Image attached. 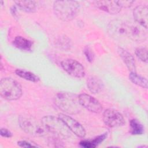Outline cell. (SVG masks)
Returning <instances> with one entry per match:
<instances>
[{
  "label": "cell",
  "instance_id": "6da1fadb",
  "mask_svg": "<svg viewBox=\"0 0 148 148\" xmlns=\"http://www.w3.org/2000/svg\"><path fill=\"white\" fill-rule=\"evenodd\" d=\"M54 103L60 110L68 114H75L82 110L78 96L71 92H58L54 97Z\"/></svg>",
  "mask_w": 148,
  "mask_h": 148
},
{
  "label": "cell",
  "instance_id": "7a4b0ae2",
  "mask_svg": "<svg viewBox=\"0 0 148 148\" xmlns=\"http://www.w3.org/2000/svg\"><path fill=\"white\" fill-rule=\"evenodd\" d=\"M53 11L60 20L70 21L77 15L79 3L75 1H56L53 4Z\"/></svg>",
  "mask_w": 148,
  "mask_h": 148
},
{
  "label": "cell",
  "instance_id": "3957f363",
  "mask_svg": "<svg viewBox=\"0 0 148 148\" xmlns=\"http://www.w3.org/2000/svg\"><path fill=\"white\" fill-rule=\"evenodd\" d=\"M41 122L46 130L56 136L63 138L71 136V131L58 117L46 116L42 119Z\"/></svg>",
  "mask_w": 148,
  "mask_h": 148
},
{
  "label": "cell",
  "instance_id": "277c9868",
  "mask_svg": "<svg viewBox=\"0 0 148 148\" xmlns=\"http://www.w3.org/2000/svg\"><path fill=\"white\" fill-rule=\"evenodd\" d=\"M0 94L6 100H17L22 95L21 86L12 78H2L0 81Z\"/></svg>",
  "mask_w": 148,
  "mask_h": 148
},
{
  "label": "cell",
  "instance_id": "5b68a950",
  "mask_svg": "<svg viewBox=\"0 0 148 148\" xmlns=\"http://www.w3.org/2000/svg\"><path fill=\"white\" fill-rule=\"evenodd\" d=\"M18 123L21 128L25 132L33 136L42 137L49 132L42 122H39L36 119L30 116H20Z\"/></svg>",
  "mask_w": 148,
  "mask_h": 148
},
{
  "label": "cell",
  "instance_id": "8992f818",
  "mask_svg": "<svg viewBox=\"0 0 148 148\" xmlns=\"http://www.w3.org/2000/svg\"><path fill=\"white\" fill-rule=\"evenodd\" d=\"M61 65L63 69L73 77L82 78L85 76L86 72L84 66L75 60L70 58L64 60Z\"/></svg>",
  "mask_w": 148,
  "mask_h": 148
},
{
  "label": "cell",
  "instance_id": "52a82bcc",
  "mask_svg": "<svg viewBox=\"0 0 148 148\" xmlns=\"http://www.w3.org/2000/svg\"><path fill=\"white\" fill-rule=\"evenodd\" d=\"M103 121L107 126L112 128L122 126L125 123L122 114L113 109H108L104 111Z\"/></svg>",
  "mask_w": 148,
  "mask_h": 148
},
{
  "label": "cell",
  "instance_id": "ba28073f",
  "mask_svg": "<svg viewBox=\"0 0 148 148\" xmlns=\"http://www.w3.org/2000/svg\"><path fill=\"white\" fill-rule=\"evenodd\" d=\"M78 98L82 106L88 110L95 113H101L102 110V106L101 103L91 95L81 94L78 95Z\"/></svg>",
  "mask_w": 148,
  "mask_h": 148
},
{
  "label": "cell",
  "instance_id": "9c48e42d",
  "mask_svg": "<svg viewBox=\"0 0 148 148\" xmlns=\"http://www.w3.org/2000/svg\"><path fill=\"white\" fill-rule=\"evenodd\" d=\"M108 32L116 39L127 37V23L119 20H112L108 25Z\"/></svg>",
  "mask_w": 148,
  "mask_h": 148
},
{
  "label": "cell",
  "instance_id": "30bf717a",
  "mask_svg": "<svg viewBox=\"0 0 148 148\" xmlns=\"http://www.w3.org/2000/svg\"><path fill=\"white\" fill-rule=\"evenodd\" d=\"M58 117L65 123L69 130L79 137L83 138L86 135L84 127L76 120L64 113L58 114Z\"/></svg>",
  "mask_w": 148,
  "mask_h": 148
},
{
  "label": "cell",
  "instance_id": "8fae6325",
  "mask_svg": "<svg viewBox=\"0 0 148 148\" xmlns=\"http://www.w3.org/2000/svg\"><path fill=\"white\" fill-rule=\"evenodd\" d=\"M146 29L138 23H127V37L136 42L144 41L147 38Z\"/></svg>",
  "mask_w": 148,
  "mask_h": 148
},
{
  "label": "cell",
  "instance_id": "7c38bea8",
  "mask_svg": "<svg viewBox=\"0 0 148 148\" xmlns=\"http://www.w3.org/2000/svg\"><path fill=\"white\" fill-rule=\"evenodd\" d=\"M134 18L138 24L147 29L148 23V8L145 5L136 6L133 11Z\"/></svg>",
  "mask_w": 148,
  "mask_h": 148
},
{
  "label": "cell",
  "instance_id": "4fadbf2b",
  "mask_svg": "<svg viewBox=\"0 0 148 148\" xmlns=\"http://www.w3.org/2000/svg\"><path fill=\"white\" fill-rule=\"evenodd\" d=\"M94 5L101 10H103L110 14H116L121 10V8L116 1H95Z\"/></svg>",
  "mask_w": 148,
  "mask_h": 148
},
{
  "label": "cell",
  "instance_id": "5bb4252c",
  "mask_svg": "<svg viewBox=\"0 0 148 148\" xmlns=\"http://www.w3.org/2000/svg\"><path fill=\"white\" fill-rule=\"evenodd\" d=\"M117 52L130 72H136L135 61L132 55L121 47H118Z\"/></svg>",
  "mask_w": 148,
  "mask_h": 148
},
{
  "label": "cell",
  "instance_id": "9a60e30c",
  "mask_svg": "<svg viewBox=\"0 0 148 148\" xmlns=\"http://www.w3.org/2000/svg\"><path fill=\"white\" fill-rule=\"evenodd\" d=\"M87 86L91 93L98 94L102 90L103 84L99 78L95 76H90L87 80Z\"/></svg>",
  "mask_w": 148,
  "mask_h": 148
},
{
  "label": "cell",
  "instance_id": "2e32d148",
  "mask_svg": "<svg viewBox=\"0 0 148 148\" xmlns=\"http://www.w3.org/2000/svg\"><path fill=\"white\" fill-rule=\"evenodd\" d=\"M108 134L106 132L99 135L92 140H83L80 142V146L86 148L96 147L100 143L103 141L107 137Z\"/></svg>",
  "mask_w": 148,
  "mask_h": 148
},
{
  "label": "cell",
  "instance_id": "e0dca14e",
  "mask_svg": "<svg viewBox=\"0 0 148 148\" xmlns=\"http://www.w3.org/2000/svg\"><path fill=\"white\" fill-rule=\"evenodd\" d=\"M13 45L16 47L25 51L31 50L32 46L31 41L21 36H18L15 38L13 40Z\"/></svg>",
  "mask_w": 148,
  "mask_h": 148
},
{
  "label": "cell",
  "instance_id": "ac0fdd59",
  "mask_svg": "<svg viewBox=\"0 0 148 148\" xmlns=\"http://www.w3.org/2000/svg\"><path fill=\"white\" fill-rule=\"evenodd\" d=\"M14 3L17 6L22 10L28 12L33 13L36 11V5L35 1H16Z\"/></svg>",
  "mask_w": 148,
  "mask_h": 148
},
{
  "label": "cell",
  "instance_id": "d6986e66",
  "mask_svg": "<svg viewBox=\"0 0 148 148\" xmlns=\"http://www.w3.org/2000/svg\"><path fill=\"white\" fill-rule=\"evenodd\" d=\"M16 74L20 77H22L27 80L32 82H38L39 81V77L35 73L27 71L24 69H17L15 71Z\"/></svg>",
  "mask_w": 148,
  "mask_h": 148
},
{
  "label": "cell",
  "instance_id": "ffe728a7",
  "mask_svg": "<svg viewBox=\"0 0 148 148\" xmlns=\"http://www.w3.org/2000/svg\"><path fill=\"white\" fill-rule=\"evenodd\" d=\"M129 79L134 84L144 88H147V79L145 77L138 75L136 72H130Z\"/></svg>",
  "mask_w": 148,
  "mask_h": 148
},
{
  "label": "cell",
  "instance_id": "44dd1931",
  "mask_svg": "<svg viewBox=\"0 0 148 148\" xmlns=\"http://www.w3.org/2000/svg\"><path fill=\"white\" fill-rule=\"evenodd\" d=\"M131 132L132 135H141L144 132V127L136 119L130 121Z\"/></svg>",
  "mask_w": 148,
  "mask_h": 148
},
{
  "label": "cell",
  "instance_id": "7402d4cb",
  "mask_svg": "<svg viewBox=\"0 0 148 148\" xmlns=\"http://www.w3.org/2000/svg\"><path fill=\"white\" fill-rule=\"evenodd\" d=\"M136 57L142 62H147V50L146 47H138L135 50Z\"/></svg>",
  "mask_w": 148,
  "mask_h": 148
},
{
  "label": "cell",
  "instance_id": "603a6c76",
  "mask_svg": "<svg viewBox=\"0 0 148 148\" xmlns=\"http://www.w3.org/2000/svg\"><path fill=\"white\" fill-rule=\"evenodd\" d=\"M117 5L121 8H128L132 6V3H134V1H130V0H119L116 1Z\"/></svg>",
  "mask_w": 148,
  "mask_h": 148
},
{
  "label": "cell",
  "instance_id": "cb8c5ba5",
  "mask_svg": "<svg viewBox=\"0 0 148 148\" xmlns=\"http://www.w3.org/2000/svg\"><path fill=\"white\" fill-rule=\"evenodd\" d=\"M17 145L21 147H39V146L35 145L34 143H31L27 140H20L17 142Z\"/></svg>",
  "mask_w": 148,
  "mask_h": 148
},
{
  "label": "cell",
  "instance_id": "d4e9b609",
  "mask_svg": "<svg viewBox=\"0 0 148 148\" xmlns=\"http://www.w3.org/2000/svg\"><path fill=\"white\" fill-rule=\"evenodd\" d=\"M84 54L87 58V59L88 60V61L89 62H92L94 60V53L92 51L91 49L88 47H86L84 49Z\"/></svg>",
  "mask_w": 148,
  "mask_h": 148
},
{
  "label": "cell",
  "instance_id": "484cf974",
  "mask_svg": "<svg viewBox=\"0 0 148 148\" xmlns=\"http://www.w3.org/2000/svg\"><path fill=\"white\" fill-rule=\"evenodd\" d=\"M0 134L2 136L6 138H10L12 136V132L6 128H1Z\"/></svg>",
  "mask_w": 148,
  "mask_h": 148
}]
</instances>
